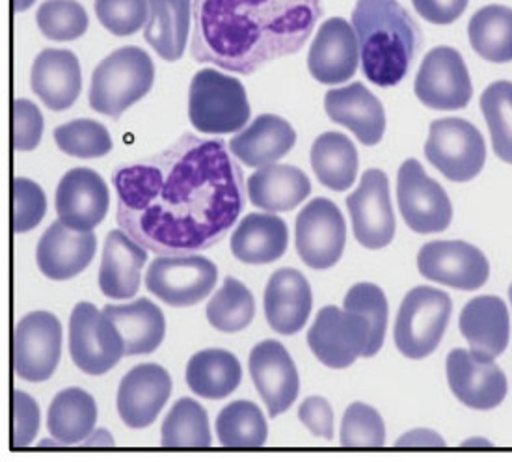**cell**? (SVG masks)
<instances>
[{
  "instance_id": "1f68e13d",
  "label": "cell",
  "mask_w": 512,
  "mask_h": 462,
  "mask_svg": "<svg viewBox=\"0 0 512 462\" xmlns=\"http://www.w3.org/2000/svg\"><path fill=\"white\" fill-rule=\"evenodd\" d=\"M149 19L144 36L155 53L176 62L183 53L189 38L190 0H148Z\"/></svg>"
},
{
  "instance_id": "484cf974",
  "label": "cell",
  "mask_w": 512,
  "mask_h": 462,
  "mask_svg": "<svg viewBox=\"0 0 512 462\" xmlns=\"http://www.w3.org/2000/svg\"><path fill=\"white\" fill-rule=\"evenodd\" d=\"M148 248L136 243L127 231L114 230L108 233L99 287L108 299H133L140 287L142 269L148 261Z\"/></svg>"
},
{
  "instance_id": "8d00e7d4",
  "label": "cell",
  "mask_w": 512,
  "mask_h": 462,
  "mask_svg": "<svg viewBox=\"0 0 512 462\" xmlns=\"http://www.w3.org/2000/svg\"><path fill=\"white\" fill-rule=\"evenodd\" d=\"M267 422L256 403L235 401L216 418V436L226 449H259L267 442Z\"/></svg>"
},
{
  "instance_id": "ee69618b",
  "label": "cell",
  "mask_w": 512,
  "mask_h": 462,
  "mask_svg": "<svg viewBox=\"0 0 512 462\" xmlns=\"http://www.w3.org/2000/svg\"><path fill=\"white\" fill-rule=\"evenodd\" d=\"M386 427L377 410L365 403H352L341 423V446L345 449H382Z\"/></svg>"
},
{
  "instance_id": "60d3db41",
  "label": "cell",
  "mask_w": 512,
  "mask_h": 462,
  "mask_svg": "<svg viewBox=\"0 0 512 462\" xmlns=\"http://www.w3.org/2000/svg\"><path fill=\"white\" fill-rule=\"evenodd\" d=\"M345 310L364 315L371 328V341L365 358H371L382 349L388 328V300L380 287L375 284H356L345 297Z\"/></svg>"
},
{
  "instance_id": "11a10c76",
  "label": "cell",
  "mask_w": 512,
  "mask_h": 462,
  "mask_svg": "<svg viewBox=\"0 0 512 462\" xmlns=\"http://www.w3.org/2000/svg\"><path fill=\"white\" fill-rule=\"evenodd\" d=\"M64 444L62 442H58L56 438L54 440H43L40 444L41 449H56V448H62Z\"/></svg>"
},
{
  "instance_id": "5b68a950",
  "label": "cell",
  "mask_w": 512,
  "mask_h": 462,
  "mask_svg": "<svg viewBox=\"0 0 512 462\" xmlns=\"http://www.w3.org/2000/svg\"><path fill=\"white\" fill-rule=\"evenodd\" d=\"M189 118L203 135L239 133L250 120L246 90L239 79L202 69L190 82Z\"/></svg>"
},
{
  "instance_id": "e575fe53",
  "label": "cell",
  "mask_w": 512,
  "mask_h": 462,
  "mask_svg": "<svg viewBox=\"0 0 512 462\" xmlns=\"http://www.w3.org/2000/svg\"><path fill=\"white\" fill-rule=\"evenodd\" d=\"M311 168L324 187L345 192L358 174V151L349 136L324 133L313 142Z\"/></svg>"
},
{
  "instance_id": "db71d44e",
  "label": "cell",
  "mask_w": 512,
  "mask_h": 462,
  "mask_svg": "<svg viewBox=\"0 0 512 462\" xmlns=\"http://www.w3.org/2000/svg\"><path fill=\"white\" fill-rule=\"evenodd\" d=\"M36 0H14V12H27L28 8L34 4Z\"/></svg>"
},
{
  "instance_id": "f35d334b",
  "label": "cell",
  "mask_w": 512,
  "mask_h": 462,
  "mask_svg": "<svg viewBox=\"0 0 512 462\" xmlns=\"http://www.w3.org/2000/svg\"><path fill=\"white\" fill-rule=\"evenodd\" d=\"M207 321L211 327L235 334L250 327L256 315V300L250 289L235 278H226L224 286L207 304Z\"/></svg>"
},
{
  "instance_id": "603a6c76",
  "label": "cell",
  "mask_w": 512,
  "mask_h": 462,
  "mask_svg": "<svg viewBox=\"0 0 512 462\" xmlns=\"http://www.w3.org/2000/svg\"><path fill=\"white\" fill-rule=\"evenodd\" d=\"M97 241L92 231L71 230L60 220L43 233L36 250L40 271L54 282L81 274L95 256Z\"/></svg>"
},
{
  "instance_id": "9f6ffc18",
  "label": "cell",
  "mask_w": 512,
  "mask_h": 462,
  "mask_svg": "<svg viewBox=\"0 0 512 462\" xmlns=\"http://www.w3.org/2000/svg\"><path fill=\"white\" fill-rule=\"evenodd\" d=\"M472 446H488V448H492L488 442H481V440H470V442L462 444V448L464 449L472 448Z\"/></svg>"
},
{
  "instance_id": "30bf717a",
  "label": "cell",
  "mask_w": 512,
  "mask_h": 462,
  "mask_svg": "<svg viewBox=\"0 0 512 462\" xmlns=\"http://www.w3.org/2000/svg\"><path fill=\"white\" fill-rule=\"evenodd\" d=\"M397 204L406 226L421 235L445 231L453 222V205L447 192L427 176L416 159H408L399 168Z\"/></svg>"
},
{
  "instance_id": "cb8c5ba5",
  "label": "cell",
  "mask_w": 512,
  "mask_h": 462,
  "mask_svg": "<svg viewBox=\"0 0 512 462\" xmlns=\"http://www.w3.org/2000/svg\"><path fill=\"white\" fill-rule=\"evenodd\" d=\"M460 332L477 358L496 360L511 341V315L507 304L486 295L470 300L460 313Z\"/></svg>"
},
{
  "instance_id": "9c48e42d",
  "label": "cell",
  "mask_w": 512,
  "mask_h": 462,
  "mask_svg": "<svg viewBox=\"0 0 512 462\" xmlns=\"http://www.w3.org/2000/svg\"><path fill=\"white\" fill-rule=\"evenodd\" d=\"M69 353L88 375H105L125 354L118 327L90 302H79L69 319Z\"/></svg>"
},
{
  "instance_id": "6f0895ef",
  "label": "cell",
  "mask_w": 512,
  "mask_h": 462,
  "mask_svg": "<svg viewBox=\"0 0 512 462\" xmlns=\"http://www.w3.org/2000/svg\"><path fill=\"white\" fill-rule=\"evenodd\" d=\"M509 297H511V302H512V286H511V289H509Z\"/></svg>"
},
{
  "instance_id": "9a60e30c",
  "label": "cell",
  "mask_w": 512,
  "mask_h": 462,
  "mask_svg": "<svg viewBox=\"0 0 512 462\" xmlns=\"http://www.w3.org/2000/svg\"><path fill=\"white\" fill-rule=\"evenodd\" d=\"M352 231L360 245L380 250L395 237V215L391 207L390 181L382 170H367L360 187L347 198Z\"/></svg>"
},
{
  "instance_id": "e0dca14e",
  "label": "cell",
  "mask_w": 512,
  "mask_h": 462,
  "mask_svg": "<svg viewBox=\"0 0 512 462\" xmlns=\"http://www.w3.org/2000/svg\"><path fill=\"white\" fill-rule=\"evenodd\" d=\"M447 382L462 405L473 410H494L507 397V377L496 360L477 358L455 349L447 356Z\"/></svg>"
},
{
  "instance_id": "f546056e",
  "label": "cell",
  "mask_w": 512,
  "mask_h": 462,
  "mask_svg": "<svg viewBox=\"0 0 512 462\" xmlns=\"http://www.w3.org/2000/svg\"><path fill=\"white\" fill-rule=\"evenodd\" d=\"M287 245V224L274 213L246 215L231 235V252L246 265L272 263L282 258Z\"/></svg>"
},
{
  "instance_id": "ba28073f",
  "label": "cell",
  "mask_w": 512,
  "mask_h": 462,
  "mask_svg": "<svg viewBox=\"0 0 512 462\" xmlns=\"http://www.w3.org/2000/svg\"><path fill=\"white\" fill-rule=\"evenodd\" d=\"M218 271L211 259L198 254L161 256L149 265L146 287L172 308L200 304L215 289Z\"/></svg>"
},
{
  "instance_id": "681fc988",
  "label": "cell",
  "mask_w": 512,
  "mask_h": 462,
  "mask_svg": "<svg viewBox=\"0 0 512 462\" xmlns=\"http://www.w3.org/2000/svg\"><path fill=\"white\" fill-rule=\"evenodd\" d=\"M298 418L311 435L324 440L334 438V410L324 397H308L298 408Z\"/></svg>"
},
{
  "instance_id": "7c38bea8",
  "label": "cell",
  "mask_w": 512,
  "mask_h": 462,
  "mask_svg": "<svg viewBox=\"0 0 512 462\" xmlns=\"http://www.w3.org/2000/svg\"><path fill=\"white\" fill-rule=\"evenodd\" d=\"M62 354V325L49 312L25 315L14 328L12 362L14 371L28 382L53 377Z\"/></svg>"
},
{
  "instance_id": "83f0119b",
  "label": "cell",
  "mask_w": 512,
  "mask_h": 462,
  "mask_svg": "<svg viewBox=\"0 0 512 462\" xmlns=\"http://www.w3.org/2000/svg\"><path fill=\"white\" fill-rule=\"evenodd\" d=\"M297 142L291 123L274 114H261L239 135L233 136L230 151L244 166L263 168L280 161Z\"/></svg>"
},
{
  "instance_id": "7a4b0ae2",
  "label": "cell",
  "mask_w": 512,
  "mask_h": 462,
  "mask_svg": "<svg viewBox=\"0 0 512 462\" xmlns=\"http://www.w3.org/2000/svg\"><path fill=\"white\" fill-rule=\"evenodd\" d=\"M321 0H194L196 62L250 75L295 55L321 17Z\"/></svg>"
},
{
  "instance_id": "4fadbf2b",
  "label": "cell",
  "mask_w": 512,
  "mask_h": 462,
  "mask_svg": "<svg viewBox=\"0 0 512 462\" xmlns=\"http://www.w3.org/2000/svg\"><path fill=\"white\" fill-rule=\"evenodd\" d=\"M414 90L429 109H464L472 101L473 86L459 51L445 45L429 51L421 62Z\"/></svg>"
},
{
  "instance_id": "d6a6232c",
  "label": "cell",
  "mask_w": 512,
  "mask_h": 462,
  "mask_svg": "<svg viewBox=\"0 0 512 462\" xmlns=\"http://www.w3.org/2000/svg\"><path fill=\"white\" fill-rule=\"evenodd\" d=\"M243 379L239 360L222 349H207L194 354L187 366V384L203 399H226Z\"/></svg>"
},
{
  "instance_id": "4dcf8cb0",
  "label": "cell",
  "mask_w": 512,
  "mask_h": 462,
  "mask_svg": "<svg viewBox=\"0 0 512 462\" xmlns=\"http://www.w3.org/2000/svg\"><path fill=\"white\" fill-rule=\"evenodd\" d=\"M103 312L118 327L125 343V354H151L159 349L166 321L161 308L149 299H138L123 306H105Z\"/></svg>"
},
{
  "instance_id": "f907efd6",
  "label": "cell",
  "mask_w": 512,
  "mask_h": 462,
  "mask_svg": "<svg viewBox=\"0 0 512 462\" xmlns=\"http://www.w3.org/2000/svg\"><path fill=\"white\" fill-rule=\"evenodd\" d=\"M470 0H412L416 12L432 25H451L466 12Z\"/></svg>"
},
{
  "instance_id": "d4e9b609",
  "label": "cell",
  "mask_w": 512,
  "mask_h": 462,
  "mask_svg": "<svg viewBox=\"0 0 512 462\" xmlns=\"http://www.w3.org/2000/svg\"><path fill=\"white\" fill-rule=\"evenodd\" d=\"M313 297L304 274L280 269L270 276L265 289V315L270 328L283 336H293L306 327Z\"/></svg>"
},
{
  "instance_id": "816d5d0a",
  "label": "cell",
  "mask_w": 512,
  "mask_h": 462,
  "mask_svg": "<svg viewBox=\"0 0 512 462\" xmlns=\"http://www.w3.org/2000/svg\"><path fill=\"white\" fill-rule=\"evenodd\" d=\"M397 449H445V442L432 431L418 429L408 435L401 436L395 444Z\"/></svg>"
},
{
  "instance_id": "8fae6325",
  "label": "cell",
  "mask_w": 512,
  "mask_h": 462,
  "mask_svg": "<svg viewBox=\"0 0 512 462\" xmlns=\"http://www.w3.org/2000/svg\"><path fill=\"white\" fill-rule=\"evenodd\" d=\"M371 328L360 313L323 308L308 332V345L319 362L330 369H347L367 354Z\"/></svg>"
},
{
  "instance_id": "d590c367",
  "label": "cell",
  "mask_w": 512,
  "mask_h": 462,
  "mask_svg": "<svg viewBox=\"0 0 512 462\" xmlns=\"http://www.w3.org/2000/svg\"><path fill=\"white\" fill-rule=\"evenodd\" d=\"M473 51L486 62H512V8L490 4L475 12L468 25Z\"/></svg>"
},
{
  "instance_id": "74e56055",
  "label": "cell",
  "mask_w": 512,
  "mask_h": 462,
  "mask_svg": "<svg viewBox=\"0 0 512 462\" xmlns=\"http://www.w3.org/2000/svg\"><path fill=\"white\" fill-rule=\"evenodd\" d=\"M162 448H211L209 418L200 403L190 397L177 401L162 423Z\"/></svg>"
},
{
  "instance_id": "f5cc1de1",
  "label": "cell",
  "mask_w": 512,
  "mask_h": 462,
  "mask_svg": "<svg viewBox=\"0 0 512 462\" xmlns=\"http://www.w3.org/2000/svg\"><path fill=\"white\" fill-rule=\"evenodd\" d=\"M82 446L84 448H114V438L108 433L107 429H97L82 442Z\"/></svg>"
},
{
  "instance_id": "f6af8a7d",
  "label": "cell",
  "mask_w": 512,
  "mask_h": 462,
  "mask_svg": "<svg viewBox=\"0 0 512 462\" xmlns=\"http://www.w3.org/2000/svg\"><path fill=\"white\" fill-rule=\"evenodd\" d=\"M95 15L108 32L131 36L148 23V0H95Z\"/></svg>"
},
{
  "instance_id": "ab89813d",
  "label": "cell",
  "mask_w": 512,
  "mask_h": 462,
  "mask_svg": "<svg viewBox=\"0 0 512 462\" xmlns=\"http://www.w3.org/2000/svg\"><path fill=\"white\" fill-rule=\"evenodd\" d=\"M492 148L503 163L512 164V82H492L481 96Z\"/></svg>"
},
{
  "instance_id": "ac0fdd59",
  "label": "cell",
  "mask_w": 512,
  "mask_h": 462,
  "mask_svg": "<svg viewBox=\"0 0 512 462\" xmlns=\"http://www.w3.org/2000/svg\"><path fill=\"white\" fill-rule=\"evenodd\" d=\"M248 367L270 418H278L293 407L300 392V379L293 358L280 341L257 343L250 353Z\"/></svg>"
},
{
  "instance_id": "f1b7e54d",
  "label": "cell",
  "mask_w": 512,
  "mask_h": 462,
  "mask_svg": "<svg viewBox=\"0 0 512 462\" xmlns=\"http://www.w3.org/2000/svg\"><path fill=\"white\" fill-rule=\"evenodd\" d=\"M246 191L250 202L259 209L282 213L295 209L310 196L311 183L297 166L269 164L248 177Z\"/></svg>"
},
{
  "instance_id": "c3c4849f",
  "label": "cell",
  "mask_w": 512,
  "mask_h": 462,
  "mask_svg": "<svg viewBox=\"0 0 512 462\" xmlns=\"http://www.w3.org/2000/svg\"><path fill=\"white\" fill-rule=\"evenodd\" d=\"M40 429V407L25 394H12V449H25L36 440Z\"/></svg>"
},
{
  "instance_id": "bcb514c9",
  "label": "cell",
  "mask_w": 512,
  "mask_h": 462,
  "mask_svg": "<svg viewBox=\"0 0 512 462\" xmlns=\"http://www.w3.org/2000/svg\"><path fill=\"white\" fill-rule=\"evenodd\" d=\"M47 213V198L40 185L15 177L12 181V224L15 233L34 230Z\"/></svg>"
},
{
  "instance_id": "8992f818",
  "label": "cell",
  "mask_w": 512,
  "mask_h": 462,
  "mask_svg": "<svg viewBox=\"0 0 512 462\" xmlns=\"http://www.w3.org/2000/svg\"><path fill=\"white\" fill-rule=\"evenodd\" d=\"M451 313L453 302L447 293L429 286L414 287L395 319L393 340L399 353L410 360L431 356L444 338Z\"/></svg>"
},
{
  "instance_id": "2e32d148",
  "label": "cell",
  "mask_w": 512,
  "mask_h": 462,
  "mask_svg": "<svg viewBox=\"0 0 512 462\" xmlns=\"http://www.w3.org/2000/svg\"><path fill=\"white\" fill-rule=\"evenodd\" d=\"M423 278L459 291H477L490 276L485 254L464 241H432L419 250Z\"/></svg>"
},
{
  "instance_id": "6da1fadb",
  "label": "cell",
  "mask_w": 512,
  "mask_h": 462,
  "mask_svg": "<svg viewBox=\"0 0 512 462\" xmlns=\"http://www.w3.org/2000/svg\"><path fill=\"white\" fill-rule=\"evenodd\" d=\"M222 140L183 135L144 161L120 166L118 224L157 254H196L237 222L244 181Z\"/></svg>"
},
{
  "instance_id": "277c9868",
  "label": "cell",
  "mask_w": 512,
  "mask_h": 462,
  "mask_svg": "<svg viewBox=\"0 0 512 462\" xmlns=\"http://www.w3.org/2000/svg\"><path fill=\"white\" fill-rule=\"evenodd\" d=\"M153 82L155 66L148 53L138 47H122L95 68L90 107L118 120L125 110L148 94Z\"/></svg>"
},
{
  "instance_id": "5bb4252c",
  "label": "cell",
  "mask_w": 512,
  "mask_h": 462,
  "mask_svg": "<svg viewBox=\"0 0 512 462\" xmlns=\"http://www.w3.org/2000/svg\"><path fill=\"white\" fill-rule=\"evenodd\" d=\"M347 245V224L339 207L326 198H315L297 218L300 259L317 271L334 267Z\"/></svg>"
},
{
  "instance_id": "3957f363",
  "label": "cell",
  "mask_w": 512,
  "mask_h": 462,
  "mask_svg": "<svg viewBox=\"0 0 512 462\" xmlns=\"http://www.w3.org/2000/svg\"><path fill=\"white\" fill-rule=\"evenodd\" d=\"M352 28L365 77L382 88L403 81L423 41L412 15L397 0H358Z\"/></svg>"
},
{
  "instance_id": "44dd1931",
  "label": "cell",
  "mask_w": 512,
  "mask_h": 462,
  "mask_svg": "<svg viewBox=\"0 0 512 462\" xmlns=\"http://www.w3.org/2000/svg\"><path fill=\"white\" fill-rule=\"evenodd\" d=\"M172 394V379L164 367L140 364L133 367L118 390V412L131 429H144L157 420Z\"/></svg>"
},
{
  "instance_id": "ffe728a7",
  "label": "cell",
  "mask_w": 512,
  "mask_h": 462,
  "mask_svg": "<svg viewBox=\"0 0 512 462\" xmlns=\"http://www.w3.org/2000/svg\"><path fill=\"white\" fill-rule=\"evenodd\" d=\"M360 64V45L354 28L343 17L324 21L308 55L311 77L321 84H341L354 77Z\"/></svg>"
},
{
  "instance_id": "4316f807",
  "label": "cell",
  "mask_w": 512,
  "mask_h": 462,
  "mask_svg": "<svg viewBox=\"0 0 512 462\" xmlns=\"http://www.w3.org/2000/svg\"><path fill=\"white\" fill-rule=\"evenodd\" d=\"M30 84L47 109H69L81 94V64L71 51L47 49L34 60Z\"/></svg>"
},
{
  "instance_id": "7bdbcfd3",
  "label": "cell",
  "mask_w": 512,
  "mask_h": 462,
  "mask_svg": "<svg viewBox=\"0 0 512 462\" xmlns=\"http://www.w3.org/2000/svg\"><path fill=\"white\" fill-rule=\"evenodd\" d=\"M36 23L45 38L73 41L88 28V15L77 0H45L38 8Z\"/></svg>"
},
{
  "instance_id": "b9f144b4",
  "label": "cell",
  "mask_w": 512,
  "mask_h": 462,
  "mask_svg": "<svg viewBox=\"0 0 512 462\" xmlns=\"http://www.w3.org/2000/svg\"><path fill=\"white\" fill-rule=\"evenodd\" d=\"M56 146L71 157L95 159L112 151L107 127L94 120H75L54 129Z\"/></svg>"
},
{
  "instance_id": "836d02e7",
  "label": "cell",
  "mask_w": 512,
  "mask_h": 462,
  "mask_svg": "<svg viewBox=\"0 0 512 462\" xmlns=\"http://www.w3.org/2000/svg\"><path fill=\"white\" fill-rule=\"evenodd\" d=\"M97 405L81 388H68L56 395L49 408V433L64 446L82 444L94 433Z\"/></svg>"
},
{
  "instance_id": "7dc6e473",
  "label": "cell",
  "mask_w": 512,
  "mask_h": 462,
  "mask_svg": "<svg viewBox=\"0 0 512 462\" xmlns=\"http://www.w3.org/2000/svg\"><path fill=\"white\" fill-rule=\"evenodd\" d=\"M43 135L41 110L28 99H15L12 105V144L14 150L32 151L38 148Z\"/></svg>"
},
{
  "instance_id": "7402d4cb",
  "label": "cell",
  "mask_w": 512,
  "mask_h": 462,
  "mask_svg": "<svg viewBox=\"0 0 512 462\" xmlns=\"http://www.w3.org/2000/svg\"><path fill=\"white\" fill-rule=\"evenodd\" d=\"M328 118L352 131L364 146H377L386 131V112L362 82L328 90L324 97Z\"/></svg>"
},
{
  "instance_id": "52a82bcc",
  "label": "cell",
  "mask_w": 512,
  "mask_h": 462,
  "mask_svg": "<svg viewBox=\"0 0 512 462\" xmlns=\"http://www.w3.org/2000/svg\"><path fill=\"white\" fill-rule=\"evenodd\" d=\"M425 157L449 181L466 183L485 168V138L468 120L442 118L431 123Z\"/></svg>"
},
{
  "instance_id": "d6986e66",
  "label": "cell",
  "mask_w": 512,
  "mask_h": 462,
  "mask_svg": "<svg viewBox=\"0 0 512 462\" xmlns=\"http://www.w3.org/2000/svg\"><path fill=\"white\" fill-rule=\"evenodd\" d=\"M108 205L107 183L90 168H73L58 183L56 213L71 230H95L107 217Z\"/></svg>"
}]
</instances>
